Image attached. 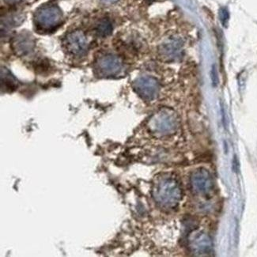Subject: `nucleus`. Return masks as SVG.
Segmentation results:
<instances>
[{
	"mask_svg": "<svg viewBox=\"0 0 257 257\" xmlns=\"http://www.w3.org/2000/svg\"><path fill=\"white\" fill-rule=\"evenodd\" d=\"M101 1L106 3V4H113V3H116L118 0H101Z\"/></svg>",
	"mask_w": 257,
	"mask_h": 257,
	"instance_id": "15",
	"label": "nucleus"
},
{
	"mask_svg": "<svg viewBox=\"0 0 257 257\" xmlns=\"http://www.w3.org/2000/svg\"><path fill=\"white\" fill-rule=\"evenodd\" d=\"M18 82L11 71L6 67L1 68V90L12 93L17 88Z\"/></svg>",
	"mask_w": 257,
	"mask_h": 257,
	"instance_id": "10",
	"label": "nucleus"
},
{
	"mask_svg": "<svg viewBox=\"0 0 257 257\" xmlns=\"http://www.w3.org/2000/svg\"><path fill=\"white\" fill-rule=\"evenodd\" d=\"M12 45L18 56H26L30 55L35 49V41L31 34L22 33L15 37Z\"/></svg>",
	"mask_w": 257,
	"mask_h": 257,
	"instance_id": "9",
	"label": "nucleus"
},
{
	"mask_svg": "<svg viewBox=\"0 0 257 257\" xmlns=\"http://www.w3.org/2000/svg\"><path fill=\"white\" fill-rule=\"evenodd\" d=\"M135 90L139 95L147 101H152L158 96L159 83L151 77H141L135 82Z\"/></svg>",
	"mask_w": 257,
	"mask_h": 257,
	"instance_id": "7",
	"label": "nucleus"
},
{
	"mask_svg": "<svg viewBox=\"0 0 257 257\" xmlns=\"http://www.w3.org/2000/svg\"><path fill=\"white\" fill-rule=\"evenodd\" d=\"M61 11L55 5H46L42 7L36 12L34 23L37 28L42 31H51L57 28L61 24Z\"/></svg>",
	"mask_w": 257,
	"mask_h": 257,
	"instance_id": "2",
	"label": "nucleus"
},
{
	"mask_svg": "<svg viewBox=\"0 0 257 257\" xmlns=\"http://www.w3.org/2000/svg\"><path fill=\"white\" fill-rule=\"evenodd\" d=\"M121 70V62L113 55L99 57L95 63V71L100 77L115 76Z\"/></svg>",
	"mask_w": 257,
	"mask_h": 257,
	"instance_id": "6",
	"label": "nucleus"
},
{
	"mask_svg": "<svg viewBox=\"0 0 257 257\" xmlns=\"http://www.w3.org/2000/svg\"><path fill=\"white\" fill-rule=\"evenodd\" d=\"M189 248L196 255H208L212 251V240L206 233L192 234L189 238Z\"/></svg>",
	"mask_w": 257,
	"mask_h": 257,
	"instance_id": "8",
	"label": "nucleus"
},
{
	"mask_svg": "<svg viewBox=\"0 0 257 257\" xmlns=\"http://www.w3.org/2000/svg\"><path fill=\"white\" fill-rule=\"evenodd\" d=\"M219 18L220 20L222 22V24L224 26H226L229 19V12H228V10L226 8H223L220 9Z\"/></svg>",
	"mask_w": 257,
	"mask_h": 257,
	"instance_id": "12",
	"label": "nucleus"
},
{
	"mask_svg": "<svg viewBox=\"0 0 257 257\" xmlns=\"http://www.w3.org/2000/svg\"><path fill=\"white\" fill-rule=\"evenodd\" d=\"M211 80H212L213 86L216 87L218 83V77L216 68L214 66H213L212 70H211Z\"/></svg>",
	"mask_w": 257,
	"mask_h": 257,
	"instance_id": "13",
	"label": "nucleus"
},
{
	"mask_svg": "<svg viewBox=\"0 0 257 257\" xmlns=\"http://www.w3.org/2000/svg\"><path fill=\"white\" fill-rule=\"evenodd\" d=\"M64 47L69 54L77 57L84 56L87 52L88 42L86 35L81 30H75L66 36Z\"/></svg>",
	"mask_w": 257,
	"mask_h": 257,
	"instance_id": "4",
	"label": "nucleus"
},
{
	"mask_svg": "<svg viewBox=\"0 0 257 257\" xmlns=\"http://www.w3.org/2000/svg\"><path fill=\"white\" fill-rule=\"evenodd\" d=\"M191 188L192 192L197 195L207 196L214 188L212 177L204 169H198L191 176Z\"/></svg>",
	"mask_w": 257,
	"mask_h": 257,
	"instance_id": "5",
	"label": "nucleus"
},
{
	"mask_svg": "<svg viewBox=\"0 0 257 257\" xmlns=\"http://www.w3.org/2000/svg\"><path fill=\"white\" fill-rule=\"evenodd\" d=\"M177 118L169 110H161L150 121V128L156 134L169 135L177 128Z\"/></svg>",
	"mask_w": 257,
	"mask_h": 257,
	"instance_id": "3",
	"label": "nucleus"
},
{
	"mask_svg": "<svg viewBox=\"0 0 257 257\" xmlns=\"http://www.w3.org/2000/svg\"><path fill=\"white\" fill-rule=\"evenodd\" d=\"M8 4H17L22 2L23 0H4Z\"/></svg>",
	"mask_w": 257,
	"mask_h": 257,
	"instance_id": "14",
	"label": "nucleus"
},
{
	"mask_svg": "<svg viewBox=\"0 0 257 257\" xmlns=\"http://www.w3.org/2000/svg\"><path fill=\"white\" fill-rule=\"evenodd\" d=\"M152 196L157 204L162 208L173 209L181 201L182 191L176 178L165 175L159 177L155 183Z\"/></svg>",
	"mask_w": 257,
	"mask_h": 257,
	"instance_id": "1",
	"label": "nucleus"
},
{
	"mask_svg": "<svg viewBox=\"0 0 257 257\" xmlns=\"http://www.w3.org/2000/svg\"><path fill=\"white\" fill-rule=\"evenodd\" d=\"M112 32V25L108 19H102L96 26V33L101 38L108 37Z\"/></svg>",
	"mask_w": 257,
	"mask_h": 257,
	"instance_id": "11",
	"label": "nucleus"
}]
</instances>
